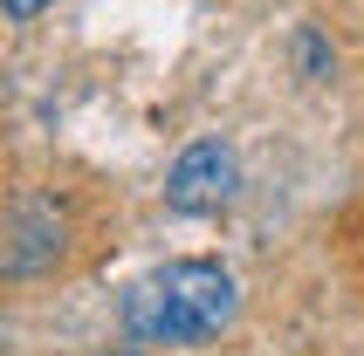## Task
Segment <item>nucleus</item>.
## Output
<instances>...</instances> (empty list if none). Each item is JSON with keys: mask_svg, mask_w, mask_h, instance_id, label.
Returning <instances> with one entry per match:
<instances>
[{"mask_svg": "<svg viewBox=\"0 0 364 356\" xmlns=\"http://www.w3.org/2000/svg\"><path fill=\"white\" fill-rule=\"evenodd\" d=\"M234 322V274L213 260H165L124 295V329L138 343H206Z\"/></svg>", "mask_w": 364, "mask_h": 356, "instance_id": "nucleus-1", "label": "nucleus"}, {"mask_svg": "<svg viewBox=\"0 0 364 356\" xmlns=\"http://www.w3.org/2000/svg\"><path fill=\"white\" fill-rule=\"evenodd\" d=\"M0 7H7V14H14V21H35L41 7H48V0H0Z\"/></svg>", "mask_w": 364, "mask_h": 356, "instance_id": "nucleus-3", "label": "nucleus"}, {"mask_svg": "<svg viewBox=\"0 0 364 356\" xmlns=\"http://www.w3.org/2000/svg\"><path fill=\"white\" fill-rule=\"evenodd\" d=\"M172 213H220L234 199V151L227 144H186L172 178H165Z\"/></svg>", "mask_w": 364, "mask_h": 356, "instance_id": "nucleus-2", "label": "nucleus"}]
</instances>
